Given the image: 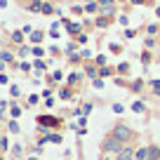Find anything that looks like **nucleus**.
I'll return each mask as SVG.
<instances>
[{
  "label": "nucleus",
  "mask_w": 160,
  "mask_h": 160,
  "mask_svg": "<svg viewBox=\"0 0 160 160\" xmlns=\"http://www.w3.org/2000/svg\"><path fill=\"white\" fill-rule=\"evenodd\" d=\"M141 61H144V64H148V61H151V54H146V52H144V54H141Z\"/></svg>",
  "instance_id": "26"
},
{
  "label": "nucleus",
  "mask_w": 160,
  "mask_h": 160,
  "mask_svg": "<svg viewBox=\"0 0 160 160\" xmlns=\"http://www.w3.org/2000/svg\"><path fill=\"white\" fill-rule=\"evenodd\" d=\"M59 97H61V99H71V97H73V92H71L68 87H64V90L59 92Z\"/></svg>",
  "instance_id": "10"
},
{
  "label": "nucleus",
  "mask_w": 160,
  "mask_h": 160,
  "mask_svg": "<svg viewBox=\"0 0 160 160\" xmlns=\"http://www.w3.org/2000/svg\"><path fill=\"white\" fill-rule=\"evenodd\" d=\"M12 40H14V42H21V40H24V35H21V33H19V31H17V33H14V35H12Z\"/></svg>",
  "instance_id": "20"
},
{
  "label": "nucleus",
  "mask_w": 160,
  "mask_h": 160,
  "mask_svg": "<svg viewBox=\"0 0 160 160\" xmlns=\"http://www.w3.org/2000/svg\"><path fill=\"white\" fill-rule=\"evenodd\" d=\"M146 151H148V146H141V148H137L134 160H146Z\"/></svg>",
  "instance_id": "7"
},
{
  "label": "nucleus",
  "mask_w": 160,
  "mask_h": 160,
  "mask_svg": "<svg viewBox=\"0 0 160 160\" xmlns=\"http://www.w3.org/2000/svg\"><path fill=\"white\" fill-rule=\"evenodd\" d=\"M122 111H125L122 104H113V113H122Z\"/></svg>",
  "instance_id": "19"
},
{
  "label": "nucleus",
  "mask_w": 160,
  "mask_h": 160,
  "mask_svg": "<svg viewBox=\"0 0 160 160\" xmlns=\"http://www.w3.org/2000/svg\"><path fill=\"white\" fill-rule=\"evenodd\" d=\"M66 160H68V158H66Z\"/></svg>",
  "instance_id": "29"
},
{
  "label": "nucleus",
  "mask_w": 160,
  "mask_h": 160,
  "mask_svg": "<svg viewBox=\"0 0 160 160\" xmlns=\"http://www.w3.org/2000/svg\"><path fill=\"white\" fill-rule=\"evenodd\" d=\"M101 160H111V155H106V153H101Z\"/></svg>",
  "instance_id": "28"
},
{
  "label": "nucleus",
  "mask_w": 160,
  "mask_h": 160,
  "mask_svg": "<svg viewBox=\"0 0 160 160\" xmlns=\"http://www.w3.org/2000/svg\"><path fill=\"white\" fill-rule=\"evenodd\" d=\"M132 5H141V2H144V0H130Z\"/></svg>",
  "instance_id": "27"
},
{
  "label": "nucleus",
  "mask_w": 160,
  "mask_h": 160,
  "mask_svg": "<svg viewBox=\"0 0 160 160\" xmlns=\"http://www.w3.org/2000/svg\"><path fill=\"white\" fill-rule=\"evenodd\" d=\"M94 87H97V90H101V87H104V80H101V78H94Z\"/></svg>",
  "instance_id": "21"
},
{
  "label": "nucleus",
  "mask_w": 160,
  "mask_h": 160,
  "mask_svg": "<svg viewBox=\"0 0 160 160\" xmlns=\"http://www.w3.org/2000/svg\"><path fill=\"white\" fill-rule=\"evenodd\" d=\"M118 73H122V75L130 73V64H120V66H118Z\"/></svg>",
  "instance_id": "12"
},
{
  "label": "nucleus",
  "mask_w": 160,
  "mask_h": 160,
  "mask_svg": "<svg viewBox=\"0 0 160 160\" xmlns=\"http://www.w3.org/2000/svg\"><path fill=\"white\" fill-rule=\"evenodd\" d=\"M78 80H80L78 73H71V75H68V85H73V82H78Z\"/></svg>",
  "instance_id": "16"
},
{
  "label": "nucleus",
  "mask_w": 160,
  "mask_h": 160,
  "mask_svg": "<svg viewBox=\"0 0 160 160\" xmlns=\"http://www.w3.org/2000/svg\"><path fill=\"white\" fill-rule=\"evenodd\" d=\"M0 160H2V158H0Z\"/></svg>",
  "instance_id": "30"
},
{
  "label": "nucleus",
  "mask_w": 160,
  "mask_h": 160,
  "mask_svg": "<svg viewBox=\"0 0 160 160\" xmlns=\"http://www.w3.org/2000/svg\"><path fill=\"white\" fill-rule=\"evenodd\" d=\"M97 26H101V28H104V26H108V19H106V17H101V19H97Z\"/></svg>",
  "instance_id": "18"
},
{
  "label": "nucleus",
  "mask_w": 160,
  "mask_h": 160,
  "mask_svg": "<svg viewBox=\"0 0 160 160\" xmlns=\"http://www.w3.org/2000/svg\"><path fill=\"white\" fill-rule=\"evenodd\" d=\"M111 137H115V139L120 141V144H134L137 141V137H139V132L137 130H132L130 125H125V122H115L113 127H111V132H108Z\"/></svg>",
  "instance_id": "1"
},
{
  "label": "nucleus",
  "mask_w": 160,
  "mask_h": 160,
  "mask_svg": "<svg viewBox=\"0 0 160 160\" xmlns=\"http://www.w3.org/2000/svg\"><path fill=\"white\" fill-rule=\"evenodd\" d=\"M38 125L40 127H59L61 125V120L59 118H54V115H38Z\"/></svg>",
  "instance_id": "4"
},
{
  "label": "nucleus",
  "mask_w": 160,
  "mask_h": 160,
  "mask_svg": "<svg viewBox=\"0 0 160 160\" xmlns=\"http://www.w3.org/2000/svg\"><path fill=\"white\" fill-rule=\"evenodd\" d=\"M10 132H19V122H17V120H10Z\"/></svg>",
  "instance_id": "13"
},
{
  "label": "nucleus",
  "mask_w": 160,
  "mask_h": 160,
  "mask_svg": "<svg viewBox=\"0 0 160 160\" xmlns=\"http://www.w3.org/2000/svg\"><path fill=\"white\" fill-rule=\"evenodd\" d=\"M137 155V144H127L122 146V151H120L118 155H115V160H134Z\"/></svg>",
  "instance_id": "3"
},
{
  "label": "nucleus",
  "mask_w": 160,
  "mask_h": 160,
  "mask_svg": "<svg viewBox=\"0 0 160 160\" xmlns=\"http://www.w3.org/2000/svg\"><path fill=\"white\" fill-rule=\"evenodd\" d=\"M38 101H40L38 94H31V97H28V104H38Z\"/></svg>",
  "instance_id": "23"
},
{
  "label": "nucleus",
  "mask_w": 160,
  "mask_h": 160,
  "mask_svg": "<svg viewBox=\"0 0 160 160\" xmlns=\"http://www.w3.org/2000/svg\"><path fill=\"white\" fill-rule=\"evenodd\" d=\"M122 146H125V144H120V141L115 139V137L106 134L104 139H101V144H99V151H101V153H106V155H111V153H113V155H118L120 151H122Z\"/></svg>",
  "instance_id": "2"
},
{
  "label": "nucleus",
  "mask_w": 160,
  "mask_h": 160,
  "mask_svg": "<svg viewBox=\"0 0 160 160\" xmlns=\"http://www.w3.org/2000/svg\"><path fill=\"white\" fill-rule=\"evenodd\" d=\"M132 111H134V113H144V111H146L144 101H134V104H132Z\"/></svg>",
  "instance_id": "8"
},
{
  "label": "nucleus",
  "mask_w": 160,
  "mask_h": 160,
  "mask_svg": "<svg viewBox=\"0 0 160 160\" xmlns=\"http://www.w3.org/2000/svg\"><path fill=\"white\" fill-rule=\"evenodd\" d=\"M141 90H144V80H134L130 85V92H134V94H139Z\"/></svg>",
  "instance_id": "6"
},
{
  "label": "nucleus",
  "mask_w": 160,
  "mask_h": 160,
  "mask_svg": "<svg viewBox=\"0 0 160 160\" xmlns=\"http://www.w3.org/2000/svg\"><path fill=\"white\" fill-rule=\"evenodd\" d=\"M12 115H14V118H19V115H21V108H19V106H12Z\"/></svg>",
  "instance_id": "22"
},
{
  "label": "nucleus",
  "mask_w": 160,
  "mask_h": 160,
  "mask_svg": "<svg viewBox=\"0 0 160 160\" xmlns=\"http://www.w3.org/2000/svg\"><path fill=\"white\" fill-rule=\"evenodd\" d=\"M87 75H90V78H97V68L94 66H87V71H85Z\"/></svg>",
  "instance_id": "15"
},
{
  "label": "nucleus",
  "mask_w": 160,
  "mask_h": 160,
  "mask_svg": "<svg viewBox=\"0 0 160 160\" xmlns=\"http://www.w3.org/2000/svg\"><path fill=\"white\" fill-rule=\"evenodd\" d=\"M7 148H10V139H7V137H0V153H5Z\"/></svg>",
  "instance_id": "9"
},
{
  "label": "nucleus",
  "mask_w": 160,
  "mask_h": 160,
  "mask_svg": "<svg viewBox=\"0 0 160 160\" xmlns=\"http://www.w3.org/2000/svg\"><path fill=\"white\" fill-rule=\"evenodd\" d=\"M148 151H146V160H160V146L158 144H146Z\"/></svg>",
  "instance_id": "5"
},
{
  "label": "nucleus",
  "mask_w": 160,
  "mask_h": 160,
  "mask_svg": "<svg viewBox=\"0 0 160 160\" xmlns=\"http://www.w3.org/2000/svg\"><path fill=\"white\" fill-rule=\"evenodd\" d=\"M31 10H33V12L42 10V2H40V0H35V2H31Z\"/></svg>",
  "instance_id": "14"
},
{
  "label": "nucleus",
  "mask_w": 160,
  "mask_h": 160,
  "mask_svg": "<svg viewBox=\"0 0 160 160\" xmlns=\"http://www.w3.org/2000/svg\"><path fill=\"white\" fill-rule=\"evenodd\" d=\"M111 52H113V54H120L122 50H120V45H113V47H111Z\"/></svg>",
  "instance_id": "25"
},
{
  "label": "nucleus",
  "mask_w": 160,
  "mask_h": 160,
  "mask_svg": "<svg viewBox=\"0 0 160 160\" xmlns=\"http://www.w3.org/2000/svg\"><path fill=\"white\" fill-rule=\"evenodd\" d=\"M99 73H101V75H104V78H106V75H113L115 71L111 68V66H101V71H99Z\"/></svg>",
  "instance_id": "11"
},
{
  "label": "nucleus",
  "mask_w": 160,
  "mask_h": 160,
  "mask_svg": "<svg viewBox=\"0 0 160 160\" xmlns=\"http://www.w3.org/2000/svg\"><path fill=\"white\" fill-rule=\"evenodd\" d=\"M85 12H97V5H94V2H90V5L85 7Z\"/></svg>",
  "instance_id": "24"
},
{
  "label": "nucleus",
  "mask_w": 160,
  "mask_h": 160,
  "mask_svg": "<svg viewBox=\"0 0 160 160\" xmlns=\"http://www.w3.org/2000/svg\"><path fill=\"white\" fill-rule=\"evenodd\" d=\"M0 59H2V61H12V54H10V52H0Z\"/></svg>",
  "instance_id": "17"
}]
</instances>
